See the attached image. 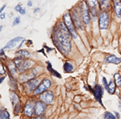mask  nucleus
Wrapping results in <instances>:
<instances>
[{
    "label": "nucleus",
    "instance_id": "f257e3e1",
    "mask_svg": "<svg viewBox=\"0 0 121 119\" xmlns=\"http://www.w3.org/2000/svg\"><path fill=\"white\" fill-rule=\"evenodd\" d=\"M71 33L65 23L62 22L56 23L52 32V40L58 50L64 55H68L71 50Z\"/></svg>",
    "mask_w": 121,
    "mask_h": 119
},
{
    "label": "nucleus",
    "instance_id": "f03ea898",
    "mask_svg": "<svg viewBox=\"0 0 121 119\" xmlns=\"http://www.w3.org/2000/svg\"><path fill=\"white\" fill-rule=\"evenodd\" d=\"M15 64L17 68V70L19 73H23L26 70H28L30 67H32L34 64V62L29 60H20L16 58L15 60Z\"/></svg>",
    "mask_w": 121,
    "mask_h": 119
},
{
    "label": "nucleus",
    "instance_id": "7ed1b4c3",
    "mask_svg": "<svg viewBox=\"0 0 121 119\" xmlns=\"http://www.w3.org/2000/svg\"><path fill=\"white\" fill-rule=\"evenodd\" d=\"M63 20H64V23L66 26V28H68V30L69 31L70 33L72 35V37L73 38H77V32L75 31L74 28V25L73 24V21H72V18L70 16L69 13H65L63 16Z\"/></svg>",
    "mask_w": 121,
    "mask_h": 119
},
{
    "label": "nucleus",
    "instance_id": "20e7f679",
    "mask_svg": "<svg viewBox=\"0 0 121 119\" xmlns=\"http://www.w3.org/2000/svg\"><path fill=\"white\" fill-rule=\"evenodd\" d=\"M72 15H73V22L74 23V26L78 29H83L82 22L81 21L82 11H78L77 8H73L72 10Z\"/></svg>",
    "mask_w": 121,
    "mask_h": 119
},
{
    "label": "nucleus",
    "instance_id": "39448f33",
    "mask_svg": "<svg viewBox=\"0 0 121 119\" xmlns=\"http://www.w3.org/2000/svg\"><path fill=\"white\" fill-rule=\"evenodd\" d=\"M99 25L101 30H105L107 28L109 24V15L106 12H102L99 16Z\"/></svg>",
    "mask_w": 121,
    "mask_h": 119
},
{
    "label": "nucleus",
    "instance_id": "423d86ee",
    "mask_svg": "<svg viewBox=\"0 0 121 119\" xmlns=\"http://www.w3.org/2000/svg\"><path fill=\"white\" fill-rule=\"evenodd\" d=\"M90 10L87 5V3L85 1L82 2V21L85 24H89L90 23Z\"/></svg>",
    "mask_w": 121,
    "mask_h": 119
},
{
    "label": "nucleus",
    "instance_id": "0eeeda50",
    "mask_svg": "<svg viewBox=\"0 0 121 119\" xmlns=\"http://www.w3.org/2000/svg\"><path fill=\"white\" fill-rule=\"evenodd\" d=\"M39 83H40V81L38 79H32L30 81H28L27 83H25L24 85V89L26 92L28 93H30V92L35 91L39 86Z\"/></svg>",
    "mask_w": 121,
    "mask_h": 119
},
{
    "label": "nucleus",
    "instance_id": "6e6552de",
    "mask_svg": "<svg viewBox=\"0 0 121 119\" xmlns=\"http://www.w3.org/2000/svg\"><path fill=\"white\" fill-rule=\"evenodd\" d=\"M24 41V39L22 37H16L14 38L13 40H10V41L6 44L4 47V49H9V48H13L16 46H19V48H20L22 46L23 43Z\"/></svg>",
    "mask_w": 121,
    "mask_h": 119
},
{
    "label": "nucleus",
    "instance_id": "1a4fd4ad",
    "mask_svg": "<svg viewBox=\"0 0 121 119\" xmlns=\"http://www.w3.org/2000/svg\"><path fill=\"white\" fill-rule=\"evenodd\" d=\"M50 86H51V81H50V80L44 79L41 82V84L38 86L37 89L34 91V93L36 95H37V94H40V93H44V92L47 90Z\"/></svg>",
    "mask_w": 121,
    "mask_h": 119
},
{
    "label": "nucleus",
    "instance_id": "9d476101",
    "mask_svg": "<svg viewBox=\"0 0 121 119\" xmlns=\"http://www.w3.org/2000/svg\"><path fill=\"white\" fill-rule=\"evenodd\" d=\"M87 5L89 10L93 16H96L99 10V2L98 0H87Z\"/></svg>",
    "mask_w": 121,
    "mask_h": 119
},
{
    "label": "nucleus",
    "instance_id": "9b49d317",
    "mask_svg": "<svg viewBox=\"0 0 121 119\" xmlns=\"http://www.w3.org/2000/svg\"><path fill=\"white\" fill-rule=\"evenodd\" d=\"M53 93L51 91H47L41 93V95L40 96V99L42 101H44V103L48 104V103H51L53 101Z\"/></svg>",
    "mask_w": 121,
    "mask_h": 119
},
{
    "label": "nucleus",
    "instance_id": "f8f14e48",
    "mask_svg": "<svg viewBox=\"0 0 121 119\" xmlns=\"http://www.w3.org/2000/svg\"><path fill=\"white\" fill-rule=\"evenodd\" d=\"M36 69H31L29 70V72H26L23 74L20 77V81H30V80L33 79L36 76Z\"/></svg>",
    "mask_w": 121,
    "mask_h": 119
},
{
    "label": "nucleus",
    "instance_id": "ddd939ff",
    "mask_svg": "<svg viewBox=\"0 0 121 119\" xmlns=\"http://www.w3.org/2000/svg\"><path fill=\"white\" fill-rule=\"evenodd\" d=\"M93 93H94V96H95V99H96L101 105H103V103H102V96H103L102 87H101L100 85H96L93 90Z\"/></svg>",
    "mask_w": 121,
    "mask_h": 119
},
{
    "label": "nucleus",
    "instance_id": "4468645a",
    "mask_svg": "<svg viewBox=\"0 0 121 119\" xmlns=\"http://www.w3.org/2000/svg\"><path fill=\"white\" fill-rule=\"evenodd\" d=\"M45 110V105L42 102H38L35 106V114L36 115H40Z\"/></svg>",
    "mask_w": 121,
    "mask_h": 119
},
{
    "label": "nucleus",
    "instance_id": "2eb2a0df",
    "mask_svg": "<svg viewBox=\"0 0 121 119\" xmlns=\"http://www.w3.org/2000/svg\"><path fill=\"white\" fill-rule=\"evenodd\" d=\"M30 57V53L27 50H20L16 52V58L20 60L28 59Z\"/></svg>",
    "mask_w": 121,
    "mask_h": 119
},
{
    "label": "nucleus",
    "instance_id": "dca6fc26",
    "mask_svg": "<svg viewBox=\"0 0 121 119\" xmlns=\"http://www.w3.org/2000/svg\"><path fill=\"white\" fill-rule=\"evenodd\" d=\"M114 11L118 18L121 17V1L116 0L114 3Z\"/></svg>",
    "mask_w": 121,
    "mask_h": 119
},
{
    "label": "nucleus",
    "instance_id": "f3484780",
    "mask_svg": "<svg viewBox=\"0 0 121 119\" xmlns=\"http://www.w3.org/2000/svg\"><path fill=\"white\" fill-rule=\"evenodd\" d=\"M105 61L107 62V63H112V64H120L121 63V58H118L116 57V56L114 55H111L109 56H107V57L105 58Z\"/></svg>",
    "mask_w": 121,
    "mask_h": 119
},
{
    "label": "nucleus",
    "instance_id": "a211bd4d",
    "mask_svg": "<svg viewBox=\"0 0 121 119\" xmlns=\"http://www.w3.org/2000/svg\"><path fill=\"white\" fill-rule=\"evenodd\" d=\"M33 110H34V106L31 103H28L24 107V114L28 117H31L32 115Z\"/></svg>",
    "mask_w": 121,
    "mask_h": 119
},
{
    "label": "nucleus",
    "instance_id": "6ab92c4d",
    "mask_svg": "<svg viewBox=\"0 0 121 119\" xmlns=\"http://www.w3.org/2000/svg\"><path fill=\"white\" fill-rule=\"evenodd\" d=\"M47 69H48V71L51 73L52 75L53 76H55V77H60V75L59 73H57V72L56 71V70H54L53 69H52V64L49 63V62H48V66H47Z\"/></svg>",
    "mask_w": 121,
    "mask_h": 119
},
{
    "label": "nucleus",
    "instance_id": "aec40b11",
    "mask_svg": "<svg viewBox=\"0 0 121 119\" xmlns=\"http://www.w3.org/2000/svg\"><path fill=\"white\" fill-rule=\"evenodd\" d=\"M11 100L12 101V104H13V106L14 107H15V105H19L18 96H17V95L14 94V93H11Z\"/></svg>",
    "mask_w": 121,
    "mask_h": 119
},
{
    "label": "nucleus",
    "instance_id": "412c9836",
    "mask_svg": "<svg viewBox=\"0 0 121 119\" xmlns=\"http://www.w3.org/2000/svg\"><path fill=\"white\" fill-rule=\"evenodd\" d=\"M107 90H108L109 93H111V94L115 93V91H116V84H115V82L113 81H110V83H109V85H108V89H107Z\"/></svg>",
    "mask_w": 121,
    "mask_h": 119
},
{
    "label": "nucleus",
    "instance_id": "4be33fe9",
    "mask_svg": "<svg viewBox=\"0 0 121 119\" xmlns=\"http://www.w3.org/2000/svg\"><path fill=\"white\" fill-rule=\"evenodd\" d=\"M110 0H100V7L102 10H105L109 7Z\"/></svg>",
    "mask_w": 121,
    "mask_h": 119
},
{
    "label": "nucleus",
    "instance_id": "5701e85b",
    "mask_svg": "<svg viewBox=\"0 0 121 119\" xmlns=\"http://www.w3.org/2000/svg\"><path fill=\"white\" fill-rule=\"evenodd\" d=\"M73 67L71 64L69 63V62L65 63V64H64V70H65V73H70V72L73 71Z\"/></svg>",
    "mask_w": 121,
    "mask_h": 119
},
{
    "label": "nucleus",
    "instance_id": "b1692460",
    "mask_svg": "<svg viewBox=\"0 0 121 119\" xmlns=\"http://www.w3.org/2000/svg\"><path fill=\"white\" fill-rule=\"evenodd\" d=\"M10 114L7 111L4 110H2L0 112V119H9Z\"/></svg>",
    "mask_w": 121,
    "mask_h": 119
},
{
    "label": "nucleus",
    "instance_id": "393cba45",
    "mask_svg": "<svg viewBox=\"0 0 121 119\" xmlns=\"http://www.w3.org/2000/svg\"><path fill=\"white\" fill-rule=\"evenodd\" d=\"M8 68H9V70H10V72L11 73V74H12V75H14L15 73V69H16L15 64H14L13 62H11V63L9 64Z\"/></svg>",
    "mask_w": 121,
    "mask_h": 119
},
{
    "label": "nucleus",
    "instance_id": "a878e982",
    "mask_svg": "<svg viewBox=\"0 0 121 119\" xmlns=\"http://www.w3.org/2000/svg\"><path fill=\"white\" fill-rule=\"evenodd\" d=\"M115 80H116V83L118 86L121 87V76L119 73L115 74Z\"/></svg>",
    "mask_w": 121,
    "mask_h": 119
},
{
    "label": "nucleus",
    "instance_id": "bb28decb",
    "mask_svg": "<svg viewBox=\"0 0 121 119\" xmlns=\"http://www.w3.org/2000/svg\"><path fill=\"white\" fill-rule=\"evenodd\" d=\"M15 10L16 11H19V13H20L21 15H25V12H26V11H25V10L22 7H21V5L20 4H19V5H17L16 7H15Z\"/></svg>",
    "mask_w": 121,
    "mask_h": 119
},
{
    "label": "nucleus",
    "instance_id": "cd10ccee",
    "mask_svg": "<svg viewBox=\"0 0 121 119\" xmlns=\"http://www.w3.org/2000/svg\"><path fill=\"white\" fill-rule=\"evenodd\" d=\"M104 119H116V118H115V116L112 114L107 112L104 114Z\"/></svg>",
    "mask_w": 121,
    "mask_h": 119
},
{
    "label": "nucleus",
    "instance_id": "c85d7f7f",
    "mask_svg": "<svg viewBox=\"0 0 121 119\" xmlns=\"http://www.w3.org/2000/svg\"><path fill=\"white\" fill-rule=\"evenodd\" d=\"M20 23V17H16L15 18L14 21H13V23H12V26H15V25H18L19 23Z\"/></svg>",
    "mask_w": 121,
    "mask_h": 119
},
{
    "label": "nucleus",
    "instance_id": "c756f323",
    "mask_svg": "<svg viewBox=\"0 0 121 119\" xmlns=\"http://www.w3.org/2000/svg\"><path fill=\"white\" fill-rule=\"evenodd\" d=\"M103 85H104L105 89H108V85H109V84H107V79L105 77H103Z\"/></svg>",
    "mask_w": 121,
    "mask_h": 119
},
{
    "label": "nucleus",
    "instance_id": "7c9ffc66",
    "mask_svg": "<svg viewBox=\"0 0 121 119\" xmlns=\"http://www.w3.org/2000/svg\"><path fill=\"white\" fill-rule=\"evenodd\" d=\"M5 19V13H1V19Z\"/></svg>",
    "mask_w": 121,
    "mask_h": 119
},
{
    "label": "nucleus",
    "instance_id": "2f4dec72",
    "mask_svg": "<svg viewBox=\"0 0 121 119\" xmlns=\"http://www.w3.org/2000/svg\"><path fill=\"white\" fill-rule=\"evenodd\" d=\"M28 6H29V7H32V1H28Z\"/></svg>",
    "mask_w": 121,
    "mask_h": 119
},
{
    "label": "nucleus",
    "instance_id": "473e14b6",
    "mask_svg": "<svg viewBox=\"0 0 121 119\" xmlns=\"http://www.w3.org/2000/svg\"><path fill=\"white\" fill-rule=\"evenodd\" d=\"M5 7H6V5H4V6H3V7H2V8H1V10H0V11H1V12H2V11H3V9H4Z\"/></svg>",
    "mask_w": 121,
    "mask_h": 119
},
{
    "label": "nucleus",
    "instance_id": "72a5a7b5",
    "mask_svg": "<svg viewBox=\"0 0 121 119\" xmlns=\"http://www.w3.org/2000/svg\"><path fill=\"white\" fill-rule=\"evenodd\" d=\"M38 11H40V8H37V9H36L34 11V13H36V12H38Z\"/></svg>",
    "mask_w": 121,
    "mask_h": 119
},
{
    "label": "nucleus",
    "instance_id": "f704fd0d",
    "mask_svg": "<svg viewBox=\"0 0 121 119\" xmlns=\"http://www.w3.org/2000/svg\"><path fill=\"white\" fill-rule=\"evenodd\" d=\"M3 71H4V69H3ZM3 65L1 64V74H3Z\"/></svg>",
    "mask_w": 121,
    "mask_h": 119
},
{
    "label": "nucleus",
    "instance_id": "c9c22d12",
    "mask_svg": "<svg viewBox=\"0 0 121 119\" xmlns=\"http://www.w3.org/2000/svg\"><path fill=\"white\" fill-rule=\"evenodd\" d=\"M3 54H4L3 53V49H1V56H3Z\"/></svg>",
    "mask_w": 121,
    "mask_h": 119
}]
</instances>
